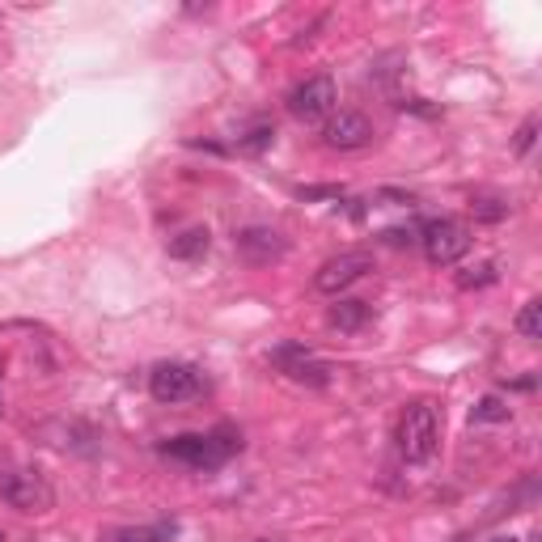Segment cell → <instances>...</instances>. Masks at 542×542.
<instances>
[{"instance_id":"4316f807","label":"cell","mask_w":542,"mask_h":542,"mask_svg":"<svg viewBox=\"0 0 542 542\" xmlns=\"http://www.w3.org/2000/svg\"><path fill=\"white\" fill-rule=\"evenodd\" d=\"M0 542H5V529H0Z\"/></svg>"},{"instance_id":"6da1fadb","label":"cell","mask_w":542,"mask_h":542,"mask_svg":"<svg viewBox=\"0 0 542 542\" xmlns=\"http://www.w3.org/2000/svg\"><path fill=\"white\" fill-rule=\"evenodd\" d=\"M161 458L179 462V466H187V471H221L225 462L234 458V454H242V432L234 428V424H216V428L208 432H182V436H170V441H161Z\"/></svg>"},{"instance_id":"7402d4cb","label":"cell","mask_w":542,"mask_h":542,"mask_svg":"<svg viewBox=\"0 0 542 542\" xmlns=\"http://www.w3.org/2000/svg\"><path fill=\"white\" fill-rule=\"evenodd\" d=\"M377 195H381V199H394V204H416V195L411 191H390L386 187V191H377Z\"/></svg>"},{"instance_id":"52a82bcc","label":"cell","mask_w":542,"mask_h":542,"mask_svg":"<svg viewBox=\"0 0 542 542\" xmlns=\"http://www.w3.org/2000/svg\"><path fill=\"white\" fill-rule=\"evenodd\" d=\"M234 251H237L242 263L271 267L289 254V237L280 234V229H271V225H246V229H237L234 234Z\"/></svg>"},{"instance_id":"8fae6325","label":"cell","mask_w":542,"mask_h":542,"mask_svg":"<svg viewBox=\"0 0 542 542\" xmlns=\"http://www.w3.org/2000/svg\"><path fill=\"white\" fill-rule=\"evenodd\" d=\"M166 251H170V259H179V263H199V259L212 251L208 225H191V229L174 234V237L166 242Z\"/></svg>"},{"instance_id":"44dd1931","label":"cell","mask_w":542,"mask_h":542,"mask_svg":"<svg viewBox=\"0 0 542 542\" xmlns=\"http://www.w3.org/2000/svg\"><path fill=\"white\" fill-rule=\"evenodd\" d=\"M301 199H339L344 195V187H301Z\"/></svg>"},{"instance_id":"603a6c76","label":"cell","mask_w":542,"mask_h":542,"mask_svg":"<svg viewBox=\"0 0 542 542\" xmlns=\"http://www.w3.org/2000/svg\"><path fill=\"white\" fill-rule=\"evenodd\" d=\"M534 386H538V377H517L513 381V390H534Z\"/></svg>"},{"instance_id":"ffe728a7","label":"cell","mask_w":542,"mask_h":542,"mask_svg":"<svg viewBox=\"0 0 542 542\" xmlns=\"http://www.w3.org/2000/svg\"><path fill=\"white\" fill-rule=\"evenodd\" d=\"M381 242H386V246H416L419 225H394V229H381Z\"/></svg>"},{"instance_id":"d4e9b609","label":"cell","mask_w":542,"mask_h":542,"mask_svg":"<svg viewBox=\"0 0 542 542\" xmlns=\"http://www.w3.org/2000/svg\"><path fill=\"white\" fill-rule=\"evenodd\" d=\"M0 377H5V356H0Z\"/></svg>"},{"instance_id":"277c9868","label":"cell","mask_w":542,"mask_h":542,"mask_svg":"<svg viewBox=\"0 0 542 542\" xmlns=\"http://www.w3.org/2000/svg\"><path fill=\"white\" fill-rule=\"evenodd\" d=\"M419 246L432 267H449L471 251V229L454 216H432V221H419Z\"/></svg>"},{"instance_id":"4fadbf2b","label":"cell","mask_w":542,"mask_h":542,"mask_svg":"<svg viewBox=\"0 0 542 542\" xmlns=\"http://www.w3.org/2000/svg\"><path fill=\"white\" fill-rule=\"evenodd\" d=\"M174 538H179V521H153V526L115 529L106 542H174Z\"/></svg>"},{"instance_id":"d6986e66","label":"cell","mask_w":542,"mask_h":542,"mask_svg":"<svg viewBox=\"0 0 542 542\" xmlns=\"http://www.w3.org/2000/svg\"><path fill=\"white\" fill-rule=\"evenodd\" d=\"M276 140V127H267V124H259V127H251L246 136L237 140V149H246V153H263L267 144Z\"/></svg>"},{"instance_id":"7a4b0ae2","label":"cell","mask_w":542,"mask_h":542,"mask_svg":"<svg viewBox=\"0 0 542 542\" xmlns=\"http://www.w3.org/2000/svg\"><path fill=\"white\" fill-rule=\"evenodd\" d=\"M394 446L403 454V462H428L441 446V407L432 399H416L403 407V416L394 424Z\"/></svg>"},{"instance_id":"484cf974","label":"cell","mask_w":542,"mask_h":542,"mask_svg":"<svg viewBox=\"0 0 542 542\" xmlns=\"http://www.w3.org/2000/svg\"><path fill=\"white\" fill-rule=\"evenodd\" d=\"M496 542H517V538H496Z\"/></svg>"},{"instance_id":"8992f818","label":"cell","mask_w":542,"mask_h":542,"mask_svg":"<svg viewBox=\"0 0 542 542\" xmlns=\"http://www.w3.org/2000/svg\"><path fill=\"white\" fill-rule=\"evenodd\" d=\"M271 364H276L284 377H292L297 386H331L335 369L326 361H322L318 352H309L306 344H280V348H271Z\"/></svg>"},{"instance_id":"ba28073f","label":"cell","mask_w":542,"mask_h":542,"mask_svg":"<svg viewBox=\"0 0 542 542\" xmlns=\"http://www.w3.org/2000/svg\"><path fill=\"white\" fill-rule=\"evenodd\" d=\"M373 271V254L369 251H344L335 254V259H326V263L314 271V289L322 292V297H339L344 289H352L356 280H364Z\"/></svg>"},{"instance_id":"e0dca14e","label":"cell","mask_w":542,"mask_h":542,"mask_svg":"<svg viewBox=\"0 0 542 542\" xmlns=\"http://www.w3.org/2000/svg\"><path fill=\"white\" fill-rule=\"evenodd\" d=\"M496 280H501V267L483 263V267H474V271H462L458 289H487V284H496Z\"/></svg>"},{"instance_id":"ac0fdd59","label":"cell","mask_w":542,"mask_h":542,"mask_svg":"<svg viewBox=\"0 0 542 542\" xmlns=\"http://www.w3.org/2000/svg\"><path fill=\"white\" fill-rule=\"evenodd\" d=\"M534 140H538V115H526L521 127H517V136H513V153L526 157L529 149H534Z\"/></svg>"},{"instance_id":"3957f363","label":"cell","mask_w":542,"mask_h":542,"mask_svg":"<svg viewBox=\"0 0 542 542\" xmlns=\"http://www.w3.org/2000/svg\"><path fill=\"white\" fill-rule=\"evenodd\" d=\"M0 501L17 509V513H51L56 491L47 483V474L34 471V466L0 462Z\"/></svg>"},{"instance_id":"9a60e30c","label":"cell","mask_w":542,"mask_h":542,"mask_svg":"<svg viewBox=\"0 0 542 542\" xmlns=\"http://www.w3.org/2000/svg\"><path fill=\"white\" fill-rule=\"evenodd\" d=\"M513 326H517V335H521V339L538 344V339H542V301H526V306L517 309Z\"/></svg>"},{"instance_id":"cb8c5ba5","label":"cell","mask_w":542,"mask_h":542,"mask_svg":"<svg viewBox=\"0 0 542 542\" xmlns=\"http://www.w3.org/2000/svg\"><path fill=\"white\" fill-rule=\"evenodd\" d=\"M0 419H5V399H0Z\"/></svg>"},{"instance_id":"7c38bea8","label":"cell","mask_w":542,"mask_h":542,"mask_svg":"<svg viewBox=\"0 0 542 542\" xmlns=\"http://www.w3.org/2000/svg\"><path fill=\"white\" fill-rule=\"evenodd\" d=\"M326 322L339 326V331H364V326L373 322V306H369V301H335Z\"/></svg>"},{"instance_id":"5bb4252c","label":"cell","mask_w":542,"mask_h":542,"mask_svg":"<svg viewBox=\"0 0 542 542\" xmlns=\"http://www.w3.org/2000/svg\"><path fill=\"white\" fill-rule=\"evenodd\" d=\"M471 212H474V221L501 225L509 216V199H501V195H471Z\"/></svg>"},{"instance_id":"5b68a950","label":"cell","mask_w":542,"mask_h":542,"mask_svg":"<svg viewBox=\"0 0 542 542\" xmlns=\"http://www.w3.org/2000/svg\"><path fill=\"white\" fill-rule=\"evenodd\" d=\"M204 390H208L204 373L187 361H161V364H153V373H149V394L166 407L191 403V399H199Z\"/></svg>"},{"instance_id":"30bf717a","label":"cell","mask_w":542,"mask_h":542,"mask_svg":"<svg viewBox=\"0 0 542 542\" xmlns=\"http://www.w3.org/2000/svg\"><path fill=\"white\" fill-rule=\"evenodd\" d=\"M318 136H322L326 149H335V153H356V149H364V144H373L377 132L361 111H339L322 124Z\"/></svg>"},{"instance_id":"2e32d148","label":"cell","mask_w":542,"mask_h":542,"mask_svg":"<svg viewBox=\"0 0 542 542\" xmlns=\"http://www.w3.org/2000/svg\"><path fill=\"white\" fill-rule=\"evenodd\" d=\"M509 416H513V411H509V403H504L501 394H483V399L471 407V419H474V424H504Z\"/></svg>"},{"instance_id":"9c48e42d","label":"cell","mask_w":542,"mask_h":542,"mask_svg":"<svg viewBox=\"0 0 542 542\" xmlns=\"http://www.w3.org/2000/svg\"><path fill=\"white\" fill-rule=\"evenodd\" d=\"M335 102H339V94H335L331 77H309L289 94V115L301 124H326L335 115Z\"/></svg>"}]
</instances>
